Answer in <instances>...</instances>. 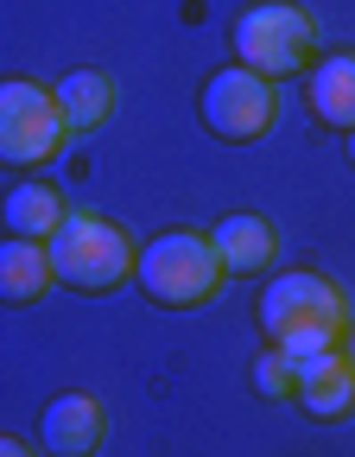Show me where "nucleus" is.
Instances as JSON below:
<instances>
[{
    "label": "nucleus",
    "mask_w": 355,
    "mask_h": 457,
    "mask_svg": "<svg viewBox=\"0 0 355 457\" xmlns=\"http://www.w3.org/2000/svg\"><path fill=\"white\" fill-rule=\"evenodd\" d=\"M216 248H222V267H228V279H254V273H267L273 261H279V228L267 222V216H248V210H235V216H222L216 228Z\"/></svg>",
    "instance_id": "10"
},
{
    "label": "nucleus",
    "mask_w": 355,
    "mask_h": 457,
    "mask_svg": "<svg viewBox=\"0 0 355 457\" xmlns=\"http://www.w3.org/2000/svg\"><path fill=\"white\" fill-rule=\"evenodd\" d=\"M254 324L267 343H285V350H330L349 330V299L330 273H311V267H292V273H273L260 286V305H254Z\"/></svg>",
    "instance_id": "2"
},
{
    "label": "nucleus",
    "mask_w": 355,
    "mask_h": 457,
    "mask_svg": "<svg viewBox=\"0 0 355 457\" xmlns=\"http://www.w3.org/2000/svg\"><path fill=\"white\" fill-rule=\"evenodd\" d=\"M57 286L51 273V248L32 236H7L0 242V305H38Z\"/></svg>",
    "instance_id": "12"
},
{
    "label": "nucleus",
    "mask_w": 355,
    "mask_h": 457,
    "mask_svg": "<svg viewBox=\"0 0 355 457\" xmlns=\"http://www.w3.org/2000/svg\"><path fill=\"white\" fill-rule=\"evenodd\" d=\"M64 216H70V204H64V191L51 179H20V185H7V197H0V228H7V236L45 242V236H57Z\"/></svg>",
    "instance_id": "11"
},
{
    "label": "nucleus",
    "mask_w": 355,
    "mask_h": 457,
    "mask_svg": "<svg viewBox=\"0 0 355 457\" xmlns=\"http://www.w3.org/2000/svg\"><path fill=\"white\" fill-rule=\"evenodd\" d=\"M108 438V400L89 394V387H70V394H57L45 400V413H38V445L57 451V457H89L102 451Z\"/></svg>",
    "instance_id": "7"
},
{
    "label": "nucleus",
    "mask_w": 355,
    "mask_h": 457,
    "mask_svg": "<svg viewBox=\"0 0 355 457\" xmlns=\"http://www.w3.org/2000/svg\"><path fill=\"white\" fill-rule=\"evenodd\" d=\"M318 13H305L299 0H254V7L235 13L228 26V51H235V64H248L273 83H292V77H305L311 71V57H318Z\"/></svg>",
    "instance_id": "4"
},
{
    "label": "nucleus",
    "mask_w": 355,
    "mask_h": 457,
    "mask_svg": "<svg viewBox=\"0 0 355 457\" xmlns=\"http://www.w3.org/2000/svg\"><path fill=\"white\" fill-rule=\"evenodd\" d=\"M197 114H203V128H210L216 140L254 146V140H267L273 121H279V83L260 77V71H248V64H222V71L203 77Z\"/></svg>",
    "instance_id": "6"
},
{
    "label": "nucleus",
    "mask_w": 355,
    "mask_h": 457,
    "mask_svg": "<svg viewBox=\"0 0 355 457\" xmlns=\"http://www.w3.org/2000/svg\"><path fill=\"white\" fill-rule=\"evenodd\" d=\"M299 356V350H292ZM299 407L311 420H349L355 413V369L343 356V343H330V350H305L299 356Z\"/></svg>",
    "instance_id": "8"
},
{
    "label": "nucleus",
    "mask_w": 355,
    "mask_h": 457,
    "mask_svg": "<svg viewBox=\"0 0 355 457\" xmlns=\"http://www.w3.org/2000/svg\"><path fill=\"white\" fill-rule=\"evenodd\" d=\"M51 89H57V102H64L77 134H95L108 114L121 108V83H114L108 71H70V77H57Z\"/></svg>",
    "instance_id": "13"
},
{
    "label": "nucleus",
    "mask_w": 355,
    "mask_h": 457,
    "mask_svg": "<svg viewBox=\"0 0 355 457\" xmlns=\"http://www.w3.org/2000/svg\"><path fill=\"white\" fill-rule=\"evenodd\" d=\"M45 248H51L57 286L77 293V299L121 293V286L134 279V261H140L134 236L114 216H102V210H70L64 222H57V236H45Z\"/></svg>",
    "instance_id": "3"
},
{
    "label": "nucleus",
    "mask_w": 355,
    "mask_h": 457,
    "mask_svg": "<svg viewBox=\"0 0 355 457\" xmlns=\"http://www.w3.org/2000/svg\"><path fill=\"white\" fill-rule=\"evenodd\" d=\"M77 140L64 102L38 77H0V165L7 171H38Z\"/></svg>",
    "instance_id": "5"
},
{
    "label": "nucleus",
    "mask_w": 355,
    "mask_h": 457,
    "mask_svg": "<svg viewBox=\"0 0 355 457\" xmlns=\"http://www.w3.org/2000/svg\"><path fill=\"white\" fill-rule=\"evenodd\" d=\"M343 153H349V165H355V128H349V134H343Z\"/></svg>",
    "instance_id": "17"
},
{
    "label": "nucleus",
    "mask_w": 355,
    "mask_h": 457,
    "mask_svg": "<svg viewBox=\"0 0 355 457\" xmlns=\"http://www.w3.org/2000/svg\"><path fill=\"white\" fill-rule=\"evenodd\" d=\"M134 286L159 305V312H197L210 299H222L228 286V267H222V248L210 228H159V236L140 248L134 261Z\"/></svg>",
    "instance_id": "1"
},
{
    "label": "nucleus",
    "mask_w": 355,
    "mask_h": 457,
    "mask_svg": "<svg viewBox=\"0 0 355 457\" xmlns=\"http://www.w3.org/2000/svg\"><path fill=\"white\" fill-rule=\"evenodd\" d=\"M248 381H254L260 400H292L299 394V356H292L285 343H267V350L254 356V369H248Z\"/></svg>",
    "instance_id": "14"
},
{
    "label": "nucleus",
    "mask_w": 355,
    "mask_h": 457,
    "mask_svg": "<svg viewBox=\"0 0 355 457\" xmlns=\"http://www.w3.org/2000/svg\"><path fill=\"white\" fill-rule=\"evenodd\" d=\"M305 108H311V121L349 134L355 128V45H330L311 57V71H305Z\"/></svg>",
    "instance_id": "9"
},
{
    "label": "nucleus",
    "mask_w": 355,
    "mask_h": 457,
    "mask_svg": "<svg viewBox=\"0 0 355 457\" xmlns=\"http://www.w3.org/2000/svg\"><path fill=\"white\" fill-rule=\"evenodd\" d=\"M343 356H349V369H355V318H349V330H343Z\"/></svg>",
    "instance_id": "16"
},
{
    "label": "nucleus",
    "mask_w": 355,
    "mask_h": 457,
    "mask_svg": "<svg viewBox=\"0 0 355 457\" xmlns=\"http://www.w3.org/2000/svg\"><path fill=\"white\" fill-rule=\"evenodd\" d=\"M38 445L32 438H13V432H0V457H32Z\"/></svg>",
    "instance_id": "15"
}]
</instances>
